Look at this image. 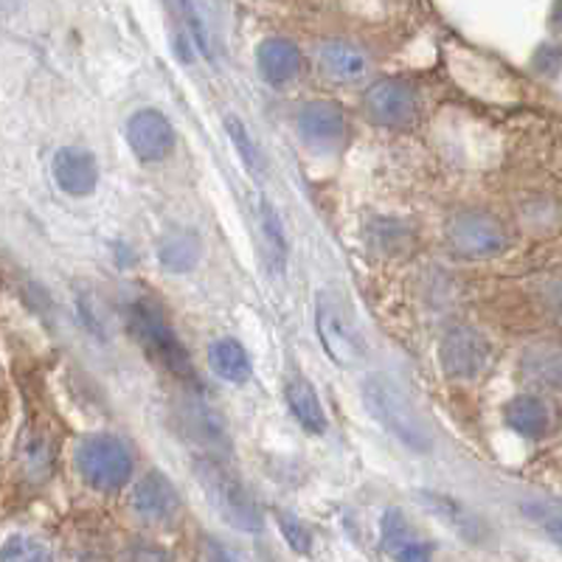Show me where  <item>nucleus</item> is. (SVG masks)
<instances>
[{"label": "nucleus", "instance_id": "1", "mask_svg": "<svg viewBox=\"0 0 562 562\" xmlns=\"http://www.w3.org/2000/svg\"><path fill=\"white\" fill-rule=\"evenodd\" d=\"M363 403L369 414L394 436L400 445H405L414 453H428L434 448V434L425 422L422 411L414 400L403 391V385L394 383L385 374H371L363 383Z\"/></svg>", "mask_w": 562, "mask_h": 562}, {"label": "nucleus", "instance_id": "2", "mask_svg": "<svg viewBox=\"0 0 562 562\" xmlns=\"http://www.w3.org/2000/svg\"><path fill=\"white\" fill-rule=\"evenodd\" d=\"M127 329L133 335L135 344H140V349L147 351L149 358L160 366L164 371H169L172 378H178L180 383H194V366L186 346L180 344V338L175 335V329L169 326L164 310L155 304V301L138 299L127 307Z\"/></svg>", "mask_w": 562, "mask_h": 562}, {"label": "nucleus", "instance_id": "3", "mask_svg": "<svg viewBox=\"0 0 562 562\" xmlns=\"http://www.w3.org/2000/svg\"><path fill=\"white\" fill-rule=\"evenodd\" d=\"M194 475H198L200 486L211 498L214 509L223 515L225 524H231L239 531H259L262 529V512L256 506L254 495L248 486L231 473L228 467L220 459H203L200 456L194 461Z\"/></svg>", "mask_w": 562, "mask_h": 562}, {"label": "nucleus", "instance_id": "4", "mask_svg": "<svg viewBox=\"0 0 562 562\" xmlns=\"http://www.w3.org/2000/svg\"><path fill=\"white\" fill-rule=\"evenodd\" d=\"M135 461L122 439L110 434L88 436L77 448V473L97 492H119L130 484Z\"/></svg>", "mask_w": 562, "mask_h": 562}, {"label": "nucleus", "instance_id": "5", "mask_svg": "<svg viewBox=\"0 0 562 562\" xmlns=\"http://www.w3.org/2000/svg\"><path fill=\"white\" fill-rule=\"evenodd\" d=\"M315 326H318V338L324 344V351L333 358L340 369H355L363 360V340H360L355 321L344 301L324 290L315 301Z\"/></svg>", "mask_w": 562, "mask_h": 562}, {"label": "nucleus", "instance_id": "6", "mask_svg": "<svg viewBox=\"0 0 562 562\" xmlns=\"http://www.w3.org/2000/svg\"><path fill=\"white\" fill-rule=\"evenodd\" d=\"M445 234L453 254L464 259H490L506 248V228L498 217H492L486 211H459L450 217Z\"/></svg>", "mask_w": 562, "mask_h": 562}, {"label": "nucleus", "instance_id": "7", "mask_svg": "<svg viewBox=\"0 0 562 562\" xmlns=\"http://www.w3.org/2000/svg\"><path fill=\"white\" fill-rule=\"evenodd\" d=\"M439 363L450 380H475L490 363V344L475 326H450L439 344Z\"/></svg>", "mask_w": 562, "mask_h": 562}, {"label": "nucleus", "instance_id": "8", "mask_svg": "<svg viewBox=\"0 0 562 562\" xmlns=\"http://www.w3.org/2000/svg\"><path fill=\"white\" fill-rule=\"evenodd\" d=\"M363 108L380 127H405L416 113V97L405 79H380L363 93Z\"/></svg>", "mask_w": 562, "mask_h": 562}, {"label": "nucleus", "instance_id": "9", "mask_svg": "<svg viewBox=\"0 0 562 562\" xmlns=\"http://www.w3.org/2000/svg\"><path fill=\"white\" fill-rule=\"evenodd\" d=\"M127 144L144 164L164 160L175 149V127L160 110L144 108L127 119Z\"/></svg>", "mask_w": 562, "mask_h": 562}, {"label": "nucleus", "instance_id": "10", "mask_svg": "<svg viewBox=\"0 0 562 562\" xmlns=\"http://www.w3.org/2000/svg\"><path fill=\"white\" fill-rule=\"evenodd\" d=\"M380 540H383L385 554L394 562H434L430 543L403 509H385L380 520Z\"/></svg>", "mask_w": 562, "mask_h": 562}, {"label": "nucleus", "instance_id": "11", "mask_svg": "<svg viewBox=\"0 0 562 562\" xmlns=\"http://www.w3.org/2000/svg\"><path fill=\"white\" fill-rule=\"evenodd\" d=\"M130 504H133L135 515L140 520H147V524H169L180 512V495L167 475L160 473V470H153V473H147L135 484Z\"/></svg>", "mask_w": 562, "mask_h": 562}, {"label": "nucleus", "instance_id": "12", "mask_svg": "<svg viewBox=\"0 0 562 562\" xmlns=\"http://www.w3.org/2000/svg\"><path fill=\"white\" fill-rule=\"evenodd\" d=\"M52 175L57 186L70 198H88L99 186V164L97 155L85 147H63L57 149L52 160Z\"/></svg>", "mask_w": 562, "mask_h": 562}, {"label": "nucleus", "instance_id": "13", "mask_svg": "<svg viewBox=\"0 0 562 562\" xmlns=\"http://www.w3.org/2000/svg\"><path fill=\"white\" fill-rule=\"evenodd\" d=\"M301 138L315 149H329L344 138V110L335 102H310L295 115Z\"/></svg>", "mask_w": 562, "mask_h": 562}, {"label": "nucleus", "instance_id": "14", "mask_svg": "<svg viewBox=\"0 0 562 562\" xmlns=\"http://www.w3.org/2000/svg\"><path fill=\"white\" fill-rule=\"evenodd\" d=\"M256 68H259V77L268 85H273V88L293 82L301 70L299 45H295L293 40L284 37L265 40V43L256 48Z\"/></svg>", "mask_w": 562, "mask_h": 562}, {"label": "nucleus", "instance_id": "15", "mask_svg": "<svg viewBox=\"0 0 562 562\" xmlns=\"http://www.w3.org/2000/svg\"><path fill=\"white\" fill-rule=\"evenodd\" d=\"M284 400H288L290 414L299 419V425L307 430V434H326L329 419H326V411L324 405H321L318 391H315L307 380L301 378V374L288 380V385H284Z\"/></svg>", "mask_w": 562, "mask_h": 562}, {"label": "nucleus", "instance_id": "16", "mask_svg": "<svg viewBox=\"0 0 562 562\" xmlns=\"http://www.w3.org/2000/svg\"><path fill=\"white\" fill-rule=\"evenodd\" d=\"M321 65L329 77L340 79V82H355L366 74L369 68V57L363 54V48H358L349 40H326L318 52Z\"/></svg>", "mask_w": 562, "mask_h": 562}, {"label": "nucleus", "instance_id": "17", "mask_svg": "<svg viewBox=\"0 0 562 562\" xmlns=\"http://www.w3.org/2000/svg\"><path fill=\"white\" fill-rule=\"evenodd\" d=\"M209 366L220 380L234 385L248 383L250 374H254L248 349L234 338H220L209 346Z\"/></svg>", "mask_w": 562, "mask_h": 562}, {"label": "nucleus", "instance_id": "18", "mask_svg": "<svg viewBox=\"0 0 562 562\" xmlns=\"http://www.w3.org/2000/svg\"><path fill=\"white\" fill-rule=\"evenodd\" d=\"M504 422L509 425L515 434L526 436V439H543L549 434L551 416L549 408H546L543 400H537V396H515L509 400L504 408Z\"/></svg>", "mask_w": 562, "mask_h": 562}, {"label": "nucleus", "instance_id": "19", "mask_svg": "<svg viewBox=\"0 0 562 562\" xmlns=\"http://www.w3.org/2000/svg\"><path fill=\"white\" fill-rule=\"evenodd\" d=\"M203 245L194 231H169L158 245V262L167 273H189L198 268Z\"/></svg>", "mask_w": 562, "mask_h": 562}, {"label": "nucleus", "instance_id": "20", "mask_svg": "<svg viewBox=\"0 0 562 562\" xmlns=\"http://www.w3.org/2000/svg\"><path fill=\"white\" fill-rule=\"evenodd\" d=\"M419 501L434 512L436 518H441L448 526H453L461 537H467V540H479V518H475L470 509H464L459 501L448 498V495H439V492H419Z\"/></svg>", "mask_w": 562, "mask_h": 562}, {"label": "nucleus", "instance_id": "21", "mask_svg": "<svg viewBox=\"0 0 562 562\" xmlns=\"http://www.w3.org/2000/svg\"><path fill=\"white\" fill-rule=\"evenodd\" d=\"M259 220H262V237H265V248L270 254V268H276L281 273L284 265H288V254H290V245H288V234H284V225L279 220V211L265 200L259 205Z\"/></svg>", "mask_w": 562, "mask_h": 562}, {"label": "nucleus", "instance_id": "22", "mask_svg": "<svg viewBox=\"0 0 562 562\" xmlns=\"http://www.w3.org/2000/svg\"><path fill=\"white\" fill-rule=\"evenodd\" d=\"M0 562H54V554L37 537L12 535L0 546Z\"/></svg>", "mask_w": 562, "mask_h": 562}, {"label": "nucleus", "instance_id": "23", "mask_svg": "<svg viewBox=\"0 0 562 562\" xmlns=\"http://www.w3.org/2000/svg\"><path fill=\"white\" fill-rule=\"evenodd\" d=\"M225 130H228L231 140H234V147H237L239 158L245 160V167L248 169H262V153L256 147V140L250 138L248 127L243 124V119L237 115H225Z\"/></svg>", "mask_w": 562, "mask_h": 562}, {"label": "nucleus", "instance_id": "24", "mask_svg": "<svg viewBox=\"0 0 562 562\" xmlns=\"http://www.w3.org/2000/svg\"><path fill=\"white\" fill-rule=\"evenodd\" d=\"M279 526H281V531H284V537H288V543L293 546L295 551H310V531L304 529L299 520L290 518V515H284V512H281Z\"/></svg>", "mask_w": 562, "mask_h": 562}, {"label": "nucleus", "instance_id": "25", "mask_svg": "<svg viewBox=\"0 0 562 562\" xmlns=\"http://www.w3.org/2000/svg\"><path fill=\"white\" fill-rule=\"evenodd\" d=\"M205 560H209V562H237L234 557L228 554V551L223 549V546L217 543V540H209V549H205Z\"/></svg>", "mask_w": 562, "mask_h": 562}]
</instances>
